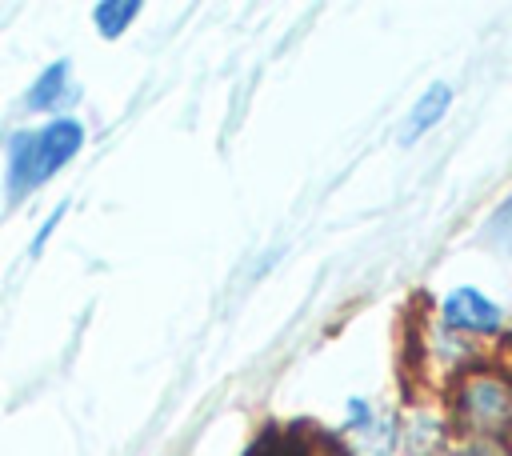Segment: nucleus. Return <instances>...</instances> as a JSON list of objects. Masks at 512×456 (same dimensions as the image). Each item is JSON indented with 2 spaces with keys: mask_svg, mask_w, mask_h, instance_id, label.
<instances>
[{
  "mask_svg": "<svg viewBox=\"0 0 512 456\" xmlns=\"http://www.w3.org/2000/svg\"><path fill=\"white\" fill-rule=\"evenodd\" d=\"M448 104H452V88H448V84H428L424 96L412 104L404 128H400V144H412V140H420L428 128H436V124L448 116Z\"/></svg>",
  "mask_w": 512,
  "mask_h": 456,
  "instance_id": "obj_5",
  "label": "nucleus"
},
{
  "mask_svg": "<svg viewBox=\"0 0 512 456\" xmlns=\"http://www.w3.org/2000/svg\"><path fill=\"white\" fill-rule=\"evenodd\" d=\"M64 212H68V200H64V204H56V212H52V216H48V220L36 228V236H32V248H28L32 256H40V252H44V244H48V236L56 232V224L64 220Z\"/></svg>",
  "mask_w": 512,
  "mask_h": 456,
  "instance_id": "obj_8",
  "label": "nucleus"
},
{
  "mask_svg": "<svg viewBox=\"0 0 512 456\" xmlns=\"http://www.w3.org/2000/svg\"><path fill=\"white\" fill-rule=\"evenodd\" d=\"M452 408L464 432L480 440H504L512 432V380L488 368H476L460 376L452 392Z\"/></svg>",
  "mask_w": 512,
  "mask_h": 456,
  "instance_id": "obj_1",
  "label": "nucleus"
},
{
  "mask_svg": "<svg viewBox=\"0 0 512 456\" xmlns=\"http://www.w3.org/2000/svg\"><path fill=\"white\" fill-rule=\"evenodd\" d=\"M440 316H444L448 328H456V332H476V336H492V332L504 324L500 304L488 300V296L476 292V288H456V292H448L444 304H440Z\"/></svg>",
  "mask_w": 512,
  "mask_h": 456,
  "instance_id": "obj_3",
  "label": "nucleus"
},
{
  "mask_svg": "<svg viewBox=\"0 0 512 456\" xmlns=\"http://www.w3.org/2000/svg\"><path fill=\"white\" fill-rule=\"evenodd\" d=\"M84 148V124L76 116H52L40 128H28V176H32V192L52 180L64 164L76 160V152Z\"/></svg>",
  "mask_w": 512,
  "mask_h": 456,
  "instance_id": "obj_2",
  "label": "nucleus"
},
{
  "mask_svg": "<svg viewBox=\"0 0 512 456\" xmlns=\"http://www.w3.org/2000/svg\"><path fill=\"white\" fill-rule=\"evenodd\" d=\"M452 456H492V452H488V448H476V444H472V448H460V452H452Z\"/></svg>",
  "mask_w": 512,
  "mask_h": 456,
  "instance_id": "obj_9",
  "label": "nucleus"
},
{
  "mask_svg": "<svg viewBox=\"0 0 512 456\" xmlns=\"http://www.w3.org/2000/svg\"><path fill=\"white\" fill-rule=\"evenodd\" d=\"M484 240L496 244V248H512V196L488 216V224H484Z\"/></svg>",
  "mask_w": 512,
  "mask_h": 456,
  "instance_id": "obj_7",
  "label": "nucleus"
},
{
  "mask_svg": "<svg viewBox=\"0 0 512 456\" xmlns=\"http://www.w3.org/2000/svg\"><path fill=\"white\" fill-rule=\"evenodd\" d=\"M72 96V64L68 60H52L24 92V108L32 112H56L64 100Z\"/></svg>",
  "mask_w": 512,
  "mask_h": 456,
  "instance_id": "obj_4",
  "label": "nucleus"
},
{
  "mask_svg": "<svg viewBox=\"0 0 512 456\" xmlns=\"http://www.w3.org/2000/svg\"><path fill=\"white\" fill-rule=\"evenodd\" d=\"M140 16V0H100L92 8V20H96V32L104 40H116L128 32V24Z\"/></svg>",
  "mask_w": 512,
  "mask_h": 456,
  "instance_id": "obj_6",
  "label": "nucleus"
}]
</instances>
